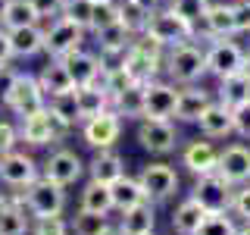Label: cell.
<instances>
[{
  "label": "cell",
  "instance_id": "1",
  "mask_svg": "<svg viewBox=\"0 0 250 235\" xmlns=\"http://www.w3.org/2000/svg\"><path fill=\"white\" fill-rule=\"evenodd\" d=\"M163 72L175 85H197L200 78L207 75V50H200V47L191 44V41H185L178 47H169Z\"/></svg>",
  "mask_w": 250,
  "mask_h": 235
},
{
  "label": "cell",
  "instance_id": "2",
  "mask_svg": "<svg viewBox=\"0 0 250 235\" xmlns=\"http://www.w3.org/2000/svg\"><path fill=\"white\" fill-rule=\"evenodd\" d=\"M22 204H25V210L31 216H60L62 213V207H66V188L57 185V182H50L47 176L41 179H35L28 188H22Z\"/></svg>",
  "mask_w": 250,
  "mask_h": 235
},
{
  "label": "cell",
  "instance_id": "3",
  "mask_svg": "<svg viewBox=\"0 0 250 235\" xmlns=\"http://www.w3.org/2000/svg\"><path fill=\"white\" fill-rule=\"evenodd\" d=\"M144 31H147V35H153L156 41L169 50V47H178V44H185V41H194L197 25L188 22V19H182L178 13H172L169 6H166V10H153L150 13V22H147Z\"/></svg>",
  "mask_w": 250,
  "mask_h": 235
},
{
  "label": "cell",
  "instance_id": "4",
  "mask_svg": "<svg viewBox=\"0 0 250 235\" xmlns=\"http://www.w3.org/2000/svg\"><path fill=\"white\" fill-rule=\"evenodd\" d=\"M191 198H197L203 207H207V213H216V210H231L234 185L219 169H213V172H203V176H194Z\"/></svg>",
  "mask_w": 250,
  "mask_h": 235
},
{
  "label": "cell",
  "instance_id": "5",
  "mask_svg": "<svg viewBox=\"0 0 250 235\" xmlns=\"http://www.w3.org/2000/svg\"><path fill=\"white\" fill-rule=\"evenodd\" d=\"M84 41V28L75 25V22H69L66 16H57V19H50V25L44 28V53L50 60H62L69 57L72 50H78Z\"/></svg>",
  "mask_w": 250,
  "mask_h": 235
},
{
  "label": "cell",
  "instance_id": "6",
  "mask_svg": "<svg viewBox=\"0 0 250 235\" xmlns=\"http://www.w3.org/2000/svg\"><path fill=\"white\" fill-rule=\"evenodd\" d=\"M6 107H10L19 119L41 113V110L47 107V94L41 88V82H38V75H28V72L16 75V85H13L10 97H6Z\"/></svg>",
  "mask_w": 250,
  "mask_h": 235
},
{
  "label": "cell",
  "instance_id": "7",
  "mask_svg": "<svg viewBox=\"0 0 250 235\" xmlns=\"http://www.w3.org/2000/svg\"><path fill=\"white\" fill-rule=\"evenodd\" d=\"M244 47L231 38H213L207 47V72L216 78H229L234 72H244Z\"/></svg>",
  "mask_w": 250,
  "mask_h": 235
},
{
  "label": "cell",
  "instance_id": "8",
  "mask_svg": "<svg viewBox=\"0 0 250 235\" xmlns=\"http://www.w3.org/2000/svg\"><path fill=\"white\" fill-rule=\"evenodd\" d=\"M35 179H41V169H38L35 157L22 154V151H10L0 154V182L10 188H28Z\"/></svg>",
  "mask_w": 250,
  "mask_h": 235
},
{
  "label": "cell",
  "instance_id": "9",
  "mask_svg": "<svg viewBox=\"0 0 250 235\" xmlns=\"http://www.w3.org/2000/svg\"><path fill=\"white\" fill-rule=\"evenodd\" d=\"M122 135V116L116 110H106V113L94 116V119H84L82 125V138L84 144H91L94 151H104V147H113Z\"/></svg>",
  "mask_w": 250,
  "mask_h": 235
},
{
  "label": "cell",
  "instance_id": "10",
  "mask_svg": "<svg viewBox=\"0 0 250 235\" xmlns=\"http://www.w3.org/2000/svg\"><path fill=\"white\" fill-rule=\"evenodd\" d=\"M138 182L144 185L147 198L150 201H169L172 194L178 191V172L169 166V163H150V166L141 169Z\"/></svg>",
  "mask_w": 250,
  "mask_h": 235
},
{
  "label": "cell",
  "instance_id": "11",
  "mask_svg": "<svg viewBox=\"0 0 250 235\" xmlns=\"http://www.w3.org/2000/svg\"><path fill=\"white\" fill-rule=\"evenodd\" d=\"M138 141L150 154H169L178 144V132L169 119H141L138 125Z\"/></svg>",
  "mask_w": 250,
  "mask_h": 235
},
{
  "label": "cell",
  "instance_id": "12",
  "mask_svg": "<svg viewBox=\"0 0 250 235\" xmlns=\"http://www.w3.org/2000/svg\"><path fill=\"white\" fill-rule=\"evenodd\" d=\"M84 169H88V166H84V160H82L75 151H66V147L53 151L50 157H47V163H44V176L50 179V182L62 185V188L75 185L78 179H82Z\"/></svg>",
  "mask_w": 250,
  "mask_h": 235
},
{
  "label": "cell",
  "instance_id": "13",
  "mask_svg": "<svg viewBox=\"0 0 250 235\" xmlns=\"http://www.w3.org/2000/svg\"><path fill=\"white\" fill-rule=\"evenodd\" d=\"M175 100L178 88L175 82H147V104H144V119H172L175 116Z\"/></svg>",
  "mask_w": 250,
  "mask_h": 235
},
{
  "label": "cell",
  "instance_id": "14",
  "mask_svg": "<svg viewBox=\"0 0 250 235\" xmlns=\"http://www.w3.org/2000/svg\"><path fill=\"white\" fill-rule=\"evenodd\" d=\"M62 63H66L69 75H72V85L75 88H82V85H91V82H100V75H104V60L97 57V53L84 50V47H78V50H72L69 57H62Z\"/></svg>",
  "mask_w": 250,
  "mask_h": 235
},
{
  "label": "cell",
  "instance_id": "15",
  "mask_svg": "<svg viewBox=\"0 0 250 235\" xmlns=\"http://www.w3.org/2000/svg\"><path fill=\"white\" fill-rule=\"evenodd\" d=\"M216 169L222 172L231 185L250 182V147H244V144H229L225 151H219Z\"/></svg>",
  "mask_w": 250,
  "mask_h": 235
},
{
  "label": "cell",
  "instance_id": "16",
  "mask_svg": "<svg viewBox=\"0 0 250 235\" xmlns=\"http://www.w3.org/2000/svg\"><path fill=\"white\" fill-rule=\"evenodd\" d=\"M213 104V94L197 88V85H185L178 88V100H175V119L178 122H197L207 107Z\"/></svg>",
  "mask_w": 250,
  "mask_h": 235
},
{
  "label": "cell",
  "instance_id": "17",
  "mask_svg": "<svg viewBox=\"0 0 250 235\" xmlns=\"http://www.w3.org/2000/svg\"><path fill=\"white\" fill-rule=\"evenodd\" d=\"M163 57H150V53H144V50H138V47H131L128 44V50L122 53V66H125V72H128L135 82H153L156 75L163 72Z\"/></svg>",
  "mask_w": 250,
  "mask_h": 235
},
{
  "label": "cell",
  "instance_id": "18",
  "mask_svg": "<svg viewBox=\"0 0 250 235\" xmlns=\"http://www.w3.org/2000/svg\"><path fill=\"white\" fill-rule=\"evenodd\" d=\"M75 100H78L82 122L84 119H94V116H100V113H106V110H113V97H109V91L100 82H91V85L75 88Z\"/></svg>",
  "mask_w": 250,
  "mask_h": 235
},
{
  "label": "cell",
  "instance_id": "19",
  "mask_svg": "<svg viewBox=\"0 0 250 235\" xmlns=\"http://www.w3.org/2000/svg\"><path fill=\"white\" fill-rule=\"evenodd\" d=\"M88 172H91L94 182L113 185L116 179L125 176V160L113 151V147H104V151H97V154H94V160L88 163Z\"/></svg>",
  "mask_w": 250,
  "mask_h": 235
},
{
  "label": "cell",
  "instance_id": "20",
  "mask_svg": "<svg viewBox=\"0 0 250 235\" xmlns=\"http://www.w3.org/2000/svg\"><path fill=\"white\" fill-rule=\"evenodd\" d=\"M219 163V151L209 141H191V144L182 151V166L194 176H203V172H213Z\"/></svg>",
  "mask_w": 250,
  "mask_h": 235
},
{
  "label": "cell",
  "instance_id": "21",
  "mask_svg": "<svg viewBox=\"0 0 250 235\" xmlns=\"http://www.w3.org/2000/svg\"><path fill=\"white\" fill-rule=\"evenodd\" d=\"M200 132L207 138H229L234 132V119H231V107L219 104V100H213V104L207 107V113L197 119Z\"/></svg>",
  "mask_w": 250,
  "mask_h": 235
},
{
  "label": "cell",
  "instance_id": "22",
  "mask_svg": "<svg viewBox=\"0 0 250 235\" xmlns=\"http://www.w3.org/2000/svg\"><path fill=\"white\" fill-rule=\"evenodd\" d=\"M38 82H41L47 100H50V97H60V94L75 91L72 75H69V69H66V63H62V60H50V63H47L41 72H38Z\"/></svg>",
  "mask_w": 250,
  "mask_h": 235
},
{
  "label": "cell",
  "instance_id": "23",
  "mask_svg": "<svg viewBox=\"0 0 250 235\" xmlns=\"http://www.w3.org/2000/svg\"><path fill=\"white\" fill-rule=\"evenodd\" d=\"M10 44H13V57L28 60L44 53V28L41 25H22V28H10Z\"/></svg>",
  "mask_w": 250,
  "mask_h": 235
},
{
  "label": "cell",
  "instance_id": "24",
  "mask_svg": "<svg viewBox=\"0 0 250 235\" xmlns=\"http://www.w3.org/2000/svg\"><path fill=\"white\" fill-rule=\"evenodd\" d=\"M203 31H207V38H234L238 35L231 3H209L207 16H203Z\"/></svg>",
  "mask_w": 250,
  "mask_h": 235
},
{
  "label": "cell",
  "instance_id": "25",
  "mask_svg": "<svg viewBox=\"0 0 250 235\" xmlns=\"http://www.w3.org/2000/svg\"><path fill=\"white\" fill-rule=\"evenodd\" d=\"M144 104H147V85L144 82H135L128 85L122 94L113 97V110L125 119H144Z\"/></svg>",
  "mask_w": 250,
  "mask_h": 235
},
{
  "label": "cell",
  "instance_id": "26",
  "mask_svg": "<svg viewBox=\"0 0 250 235\" xmlns=\"http://www.w3.org/2000/svg\"><path fill=\"white\" fill-rule=\"evenodd\" d=\"M203 216H207V207H203L197 198H185L175 207V213H172V229H175L178 235H194L200 229Z\"/></svg>",
  "mask_w": 250,
  "mask_h": 235
},
{
  "label": "cell",
  "instance_id": "27",
  "mask_svg": "<svg viewBox=\"0 0 250 235\" xmlns=\"http://www.w3.org/2000/svg\"><path fill=\"white\" fill-rule=\"evenodd\" d=\"M109 191H113V210H131V207H138V204L150 201L147 191H144V185L131 176L116 179V182L109 185Z\"/></svg>",
  "mask_w": 250,
  "mask_h": 235
},
{
  "label": "cell",
  "instance_id": "28",
  "mask_svg": "<svg viewBox=\"0 0 250 235\" xmlns=\"http://www.w3.org/2000/svg\"><path fill=\"white\" fill-rule=\"evenodd\" d=\"M94 38H97V47H100L104 57H122V53L128 50V44H131V38H135V35H131L122 22H113V25L94 31Z\"/></svg>",
  "mask_w": 250,
  "mask_h": 235
},
{
  "label": "cell",
  "instance_id": "29",
  "mask_svg": "<svg viewBox=\"0 0 250 235\" xmlns=\"http://www.w3.org/2000/svg\"><path fill=\"white\" fill-rule=\"evenodd\" d=\"M28 210L22 198H6L0 204V235H25L28 232Z\"/></svg>",
  "mask_w": 250,
  "mask_h": 235
},
{
  "label": "cell",
  "instance_id": "30",
  "mask_svg": "<svg viewBox=\"0 0 250 235\" xmlns=\"http://www.w3.org/2000/svg\"><path fill=\"white\" fill-rule=\"evenodd\" d=\"M250 100V75L247 72H234L229 78H219V104L225 107H241Z\"/></svg>",
  "mask_w": 250,
  "mask_h": 235
},
{
  "label": "cell",
  "instance_id": "31",
  "mask_svg": "<svg viewBox=\"0 0 250 235\" xmlns=\"http://www.w3.org/2000/svg\"><path fill=\"white\" fill-rule=\"evenodd\" d=\"M119 226H122L125 235H147V232H153V226H156L153 204L144 201V204H138V207H131V210H122V223Z\"/></svg>",
  "mask_w": 250,
  "mask_h": 235
},
{
  "label": "cell",
  "instance_id": "32",
  "mask_svg": "<svg viewBox=\"0 0 250 235\" xmlns=\"http://www.w3.org/2000/svg\"><path fill=\"white\" fill-rule=\"evenodd\" d=\"M47 110V107H44ZM35 113V116H25L19 119V138L31 147H44V144H53V135H50V125H47V113Z\"/></svg>",
  "mask_w": 250,
  "mask_h": 235
},
{
  "label": "cell",
  "instance_id": "33",
  "mask_svg": "<svg viewBox=\"0 0 250 235\" xmlns=\"http://www.w3.org/2000/svg\"><path fill=\"white\" fill-rule=\"evenodd\" d=\"M119 3V22L125 28L131 31V35H141V31L147 28V22H150V6L138 3V0H116Z\"/></svg>",
  "mask_w": 250,
  "mask_h": 235
},
{
  "label": "cell",
  "instance_id": "34",
  "mask_svg": "<svg viewBox=\"0 0 250 235\" xmlns=\"http://www.w3.org/2000/svg\"><path fill=\"white\" fill-rule=\"evenodd\" d=\"M82 210H94V213H109L113 210V191L104 182H91L82 188Z\"/></svg>",
  "mask_w": 250,
  "mask_h": 235
},
{
  "label": "cell",
  "instance_id": "35",
  "mask_svg": "<svg viewBox=\"0 0 250 235\" xmlns=\"http://www.w3.org/2000/svg\"><path fill=\"white\" fill-rule=\"evenodd\" d=\"M38 22H41V16L35 13L31 0H10L0 25L3 28H22V25H38Z\"/></svg>",
  "mask_w": 250,
  "mask_h": 235
},
{
  "label": "cell",
  "instance_id": "36",
  "mask_svg": "<svg viewBox=\"0 0 250 235\" xmlns=\"http://www.w3.org/2000/svg\"><path fill=\"white\" fill-rule=\"evenodd\" d=\"M109 226V213H94V210H82L72 219V232L75 235H100Z\"/></svg>",
  "mask_w": 250,
  "mask_h": 235
},
{
  "label": "cell",
  "instance_id": "37",
  "mask_svg": "<svg viewBox=\"0 0 250 235\" xmlns=\"http://www.w3.org/2000/svg\"><path fill=\"white\" fill-rule=\"evenodd\" d=\"M238 232V226L231 223L229 210H216V213H207L200 223V229L194 235H234Z\"/></svg>",
  "mask_w": 250,
  "mask_h": 235
},
{
  "label": "cell",
  "instance_id": "38",
  "mask_svg": "<svg viewBox=\"0 0 250 235\" xmlns=\"http://www.w3.org/2000/svg\"><path fill=\"white\" fill-rule=\"evenodd\" d=\"M119 22V3L116 0H94V16H91V28L88 31H100L106 25Z\"/></svg>",
  "mask_w": 250,
  "mask_h": 235
},
{
  "label": "cell",
  "instance_id": "39",
  "mask_svg": "<svg viewBox=\"0 0 250 235\" xmlns=\"http://www.w3.org/2000/svg\"><path fill=\"white\" fill-rule=\"evenodd\" d=\"M169 10L178 13L188 22H194V25H200L207 10H209V0H169Z\"/></svg>",
  "mask_w": 250,
  "mask_h": 235
},
{
  "label": "cell",
  "instance_id": "40",
  "mask_svg": "<svg viewBox=\"0 0 250 235\" xmlns=\"http://www.w3.org/2000/svg\"><path fill=\"white\" fill-rule=\"evenodd\" d=\"M100 85L109 91V97H116V94H122L128 85H135V78L125 72V66L119 63V66H106V69H104V75H100Z\"/></svg>",
  "mask_w": 250,
  "mask_h": 235
},
{
  "label": "cell",
  "instance_id": "41",
  "mask_svg": "<svg viewBox=\"0 0 250 235\" xmlns=\"http://www.w3.org/2000/svg\"><path fill=\"white\" fill-rule=\"evenodd\" d=\"M62 16L75 25H82L84 31L91 28V16H94V0H66L62 6Z\"/></svg>",
  "mask_w": 250,
  "mask_h": 235
},
{
  "label": "cell",
  "instance_id": "42",
  "mask_svg": "<svg viewBox=\"0 0 250 235\" xmlns=\"http://www.w3.org/2000/svg\"><path fill=\"white\" fill-rule=\"evenodd\" d=\"M50 107L57 110V113L62 116L66 122H82V113H78V100H75V91L69 94H60V97H50Z\"/></svg>",
  "mask_w": 250,
  "mask_h": 235
},
{
  "label": "cell",
  "instance_id": "43",
  "mask_svg": "<svg viewBox=\"0 0 250 235\" xmlns=\"http://www.w3.org/2000/svg\"><path fill=\"white\" fill-rule=\"evenodd\" d=\"M44 113H47V125H50V135H53V144H57V141H62V138L69 135V132L75 129V125L62 119V116H60V113H57V110H53L50 104H47V110H44Z\"/></svg>",
  "mask_w": 250,
  "mask_h": 235
},
{
  "label": "cell",
  "instance_id": "44",
  "mask_svg": "<svg viewBox=\"0 0 250 235\" xmlns=\"http://www.w3.org/2000/svg\"><path fill=\"white\" fill-rule=\"evenodd\" d=\"M231 210H234V213H238L241 219H247V223H250V182H244V185H234Z\"/></svg>",
  "mask_w": 250,
  "mask_h": 235
},
{
  "label": "cell",
  "instance_id": "45",
  "mask_svg": "<svg viewBox=\"0 0 250 235\" xmlns=\"http://www.w3.org/2000/svg\"><path fill=\"white\" fill-rule=\"evenodd\" d=\"M35 235H69V226L60 216H41L35 226Z\"/></svg>",
  "mask_w": 250,
  "mask_h": 235
},
{
  "label": "cell",
  "instance_id": "46",
  "mask_svg": "<svg viewBox=\"0 0 250 235\" xmlns=\"http://www.w3.org/2000/svg\"><path fill=\"white\" fill-rule=\"evenodd\" d=\"M231 119H234V135L250 138V100L231 110Z\"/></svg>",
  "mask_w": 250,
  "mask_h": 235
},
{
  "label": "cell",
  "instance_id": "47",
  "mask_svg": "<svg viewBox=\"0 0 250 235\" xmlns=\"http://www.w3.org/2000/svg\"><path fill=\"white\" fill-rule=\"evenodd\" d=\"M31 6H35V13L41 19H57V16H62L66 0H31Z\"/></svg>",
  "mask_w": 250,
  "mask_h": 235
},
{
  "label": "cell",
  "instance_id": "48",
  "mask_svg": "<svg viewBox=\"0 0 250 235\" xmlns=\"http://www.w3.org/2000/svg\"><path fill=\"white\" fill-rule=\"evenodd\" d=\"M16 141H19V129H16L13 122L0 119V154L16 151Z\"/></svg>",
  "mask_w": 250,
  "mask_h": 235
},
{
  "label": "cell",
  "instance_id": "49",
  "mask_svg": "<svg viewBox=\"0 0 250 235\" xmlns=\"http://www.w3.org/2000/svg\"><path fill=\"white\" fill-rule=\"evenodd\" d=\"M234 10V28H238V35H247L250 31V0H238V3H231Z\"/></svg>",
  "mask_w": 250,
  "mask_h": 235
},
{
  "label": "cell",
  "instance_id": "50",
  "mask_svg": "<svg viewBox=\"0 0 250 235\" xmlns=\"http://www.w3.org/2000/svg\"><path fill=\"white\" fill-rule=\"evenodd\" d=\"M16 69L10 66H0V104H6V97H10V91H13V85H16Z\"/></svg>",
  "mask_w": 250,
  "mask_h": 235
},
{
  "label": "cell",
  "instance_id": "51",
  "mask_svg": "<svg viewBox=\"0 0 250 235\" xmlns=\"http://www.w3.org/2000/svg\"><path fill=\"white\" fill-rule=\"evenodd\" d=\"M13 60V44H10V28L0 25V66H10Z\"/></svg>",
  "mask_w": 250,
  "mask_h": 235
},
{
  "label": "cell",
  "instance_id": "52",
  "mask_svg": "<svg viewBox=\"0 0 250 235\" xmlns=\"http://www.w3.org/2000/svg\"><path fill=\"white\" fill-rule=\"evenodd\" d=\"M100 235H125V232H122V226H106Z\"/></svg>",
  "mask_w": 250,
  "mask_h": 235
},
{
  "label": "cell",
  "instance_id": "53",
  "mask_svg": "<svg viewBox=\"0 0 250 235\" xmlns=\"http://www.w3.org/2000/svg\"><path fill=\"white\" fill-rule=\"evenodd\" d=\"M6 6H10V0H0V22H3V13H6Z\"/></svg>",
  "mask_w": 250,
  "mask_h": 235
},
{
  "label": "cell",
  "instance_id": "54",
  "mask_svg": "<svg viewBox=\"0 0 250 235\" xmlns=\"http://www.w3.org/2000/svg\"><path fill=\"white\" fill-rule=\"evenodd\" d=\"M244 72H247V75H250V50H247V53H244Z\"/></svg>",
  "mask_w": 250,
  "mask_h": 235
},
{
  "label": "cell",
  "instance_id": "55",
  "mask_svg": "<svg viewBox=\"0 0 250 235\" xmlns=\"http://www.w3.org/2000/svg\"><path fill=\"white\" fill-rule=\"evenodd\" d=\"M138 3H144V6H150V10H153V6L160 3V0H138Z\"/></svg>",
  "mask_w": 250,
  "mask_h": 235
},
{
  "label": "cell",
  "instance_id": "56",
  "mask_svg": "<svg viewBox=\"0 0 250 235\" xmlns=\"http://www.w3.org/2000/svg\"><path fill=\"white\" fill-rule=\"evenodd\" d=\"M234 235H250V223L244 226V229H238V232H234Z\"/></svg>",
  "mask_w": 250,
  "mask_h": 235
},
{
  "label": "cell",
  "instance_id": "57",
  "mask_svg": "<svg viewBox=\"0 0 250 235\" xmlns=\"http://www.w3.org/2000/svg\"><path fill=\"white\" fill-rule=\"evenodd\" d=\"M147 235H153V232H147Z\"/></svg>",
  "mask_w": 250,
  "mask_h": 235
}]
</instances>
